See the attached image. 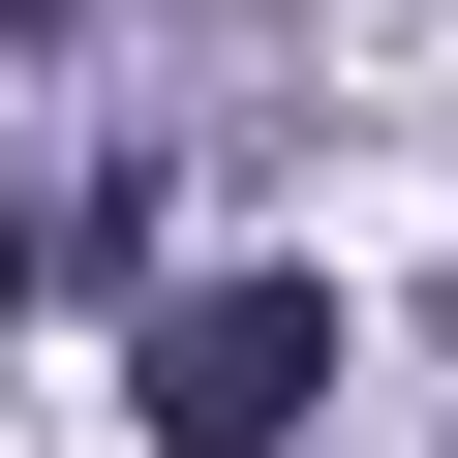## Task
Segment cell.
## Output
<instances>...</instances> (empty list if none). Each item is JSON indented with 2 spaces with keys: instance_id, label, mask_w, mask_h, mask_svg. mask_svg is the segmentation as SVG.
Listing matches in <instances>:
<instances>
[{
  "instance_id": "cell-1",
  "label": "cell",
  "mask_w": 458,
  "mask_h": 458,
  "mask_svg": "<svg viewBox=\"0 0 458 458\" xmlns=\"http://www.w3.org/2000/svg\"><path fill=\"white\" fill-rule=\"evenodd\" d=\"M336 397V276H183L153 306V458H306Z\"/></svg>"
},
{
  "instance_id": "cell-2",
  "label": "cell",
  "mask_w": 458,
  "mask_h": 458,
  "mask_svg": "<svg viewBox=\"0 0 458 458\" xmlns=\"http://www.w3.org/2000/svg\"><path fill=\"white\" fill-rule=\"evenodd\" d=\"M0 276H62V183H31V153H0Z\"/></svg>"
}]
</instances>
